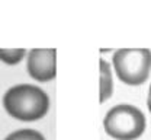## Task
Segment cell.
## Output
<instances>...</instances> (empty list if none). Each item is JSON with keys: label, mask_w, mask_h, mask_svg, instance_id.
<instances>
[{"label": "cell", "mask_w": 151, "mask_h": 140, "mask_svg": "<svg viewBox=\"0 0 151 140\" xmlns=\"http://www.w3.org/2000/svg\"><path fill=\"white\" fill-rule=\"evenodd\" d=\"M3 105L7 114L16 120L37 121L48 112L50 99L38 86L16 85L4 94Z\"/></svg>", "instance_id": "6da1fadb"}, {"label": "cell", "mask_w": 151, "mask_h": 140, "mask_svg": "<svg viewBox=\"0 0 151 140\" xmlns=\"http://www.w3.org/2000/svg\"><path fill=\"white\" fill-rule=\"evenodd\" d=\"M105 131L116 140H135L145 131L147 121L137 107L119 104L106 112L103 121Z\"/></svg>", "instance_id": "7a4b0ae2"}, {"label": "cell", "mask_w": 151, "mask_h": 140, "mask_svg": "<svg viewBox=\"0 0 151 140\" xmlns=\"http://www.w3.org/2000/svg\"><path fill=\"white\" fill-rule=\"evenodd\" d=\"M113 67L119 80L125 85H142L151 70V51L148 48H121L113 54Z\"/></svg>", "instance_id": "3957f363"}, {"label": "cell", "mask_w": 151, "mask_h": 140, "mask_svg": "<svg viewBox=\"0 0 151 140\" xmlns=\"http://www.w3.org/2000/svg\"><path fill=\"white\" fill-rule=\"evenodd\" d=\"M57 50L34 48L28 54L26 69L32 79L38 82H50L57 76Z\"/></svg>", "instance_id": "277c9868"}, {"label": "cell", "mask_w": 151, "mask_h": 140, "mask_svg": "<svg viewBox=\"0 0 151 140\" xmlns=\"http://www.w3.org/2000/svg\"><path fill=\"white\" fill-rule=\"evenodd\" d=\"M113 83L111 64L103 59L100 60V102H105L112 96Z\"/></svg>", "instance_id": "5b68a950"}, {"label": "cell", "mask_w": 151, "mask_h": 140, "mask_svg": "<svg viewBox=\"0 0 151 140\" xmlns=\"http://www.w3.org/2000/svg\"><path fill=\"white\" fill-rule=\"evenodd\" d=\"M26 51L23 48H0V60L6 64H18L25 57Z\"/></svg>", "instance_id": "8992f818"}, {"label": "cell", "mask_w": 151, "mask_h": 140, "mask_svg": "<svg viewBox=\"0 0 151 140\" xmlns=\"http://www.w3.org/2000/svg\"><path fill=\"white\" fill-rule=\"evenodd\" d=\"M4 140H45L44 136L37 131V130H31V128H23L18 130L12 134H9Z\"/></svg>", "instance_id": "52a82bcc"}, {"label": "cell", "mask_w": 151, "mask_h": 140, "mask_svg": "<svg viewBox=\"0 0 151 140\" xmlns=\"http://www.w3.org/2000/svg\"><path fill=\"white\" fill-rule=\"evenodd\" d=\"M148 110H150V112H151V86H150V91H148Z\"/></svg>", "instance_id": "ba28073f"}]
</instances>
